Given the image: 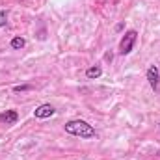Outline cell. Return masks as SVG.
Wrapping results in <instances>:
<instances>
[{
    "label": "cell",
    "instance_id": "8992f818",
    "mask_svg": "<svg viewBox=\"0 0 160 160\" xmlns=\"http://www.w3.org/2000/svg\"><path fill=\"white\" fill-rule=\"evenodd\" d=\"M101 75H102V69H101L99 65H95V67H89V69L86 71V78H89V80L99 78Z\"/></svg>",
    "mask_w": 160,
    "mask_h": 160
},
{
    "label": "cell",
    "instance_id": "6da1fadb",
    "mask_svg": "<svg viewBox=\"0 0 160 160\" xmlns=\"http://www.w3.org/2000/svg\"><path fill=\"white\" fill-rule=\"evenodd\" d=\"M65 132L67 134H73V136H78L82 140H93V138H97L95 128L89 123H86V121H82V119L67 121L65 123Z\"/></svg>",
    "mask_w": 160,
    "mask_h": 160
},
{
    "label": "cell",
    "instance_id": "30bf717a",
    "mask_svg": "<svg viewBox=\"0 0 160 160\" xmlns=\"http://www.w3.org/2000/svg\"><path fill=\"white\" fill-rule=\"evenodd\" d=\"M158 127H160V123H158Z\"/></svg>",
    "mask_w": 160,
    "mask_h": 160
},
{
    "label": "cell",
    "instance_id": "ba28073f",
    "mask_svg": "<svg viewBox=\"0 0 160 160\" xmlns=\"http://www.w3.org/2000/svg\"><path fill=\"white\" fill-rule=\"evenodd\" d=\"M6 24H8V11L0 9V28H4Z\"/></svg>",
    "mask_w": 160,
    "mask_h": 160
},
{
    "label": "cell",
    "instance_id": "277c9868",
    "mask_svg": "<svg viewBox=\"0 0 160 160\" xmlns=\"http://www.w3.org/2000/svg\"><path fill=\"white\" fill-rule=\"evenodd\" d=\"M147 80H149V86L157 91L158 89V82H160V71L157 65H151L147 69Z\"/></svg>",
    "mask_w": 160,
    "mask_h": 160
},
{
    "label": "cell",
    "instance_id": "9c48e42d",
    "mask_svg": "<svg viewBox=\"0 0 160 160\" xmlns=\"http://www.w3.org/2000/svg\"><path fill=\"white\" fill-rule=\"evenodd\" d=\"M28 89H32V86H28V84H24V86H15V88H13V91H15V93H21V91H28Z\"/></svg>",
    "mask_w": 160,
    "mask_h": 160
},
{
    "label": "cell",
    "instance_id": "3957f363",
    "mask_svg": "<svg viewBox=\"0 0 160 160\" xmlns=\"http://www.w3.org/2000/svg\"><path fill=\"white\" fill-rule=\"evenodd\" d=\"M54 106L52 104H48V102H45V104H39L36 110H34V116L38 118V119H47V118H50V116H54Z\"/></svg>",
    "mask_w": 160,
    "mask_h": 160
},
{
    "label": "cell",
    "instance_id": "5b68a950",
    "mask_svg": "<svg viewBox=\"0 0 160 160\" xmlns=\"http://www.w3.org/2000/svg\"><path fill=\"white\" fill-rule=\"evenodd\" d=\"M17 121H19V114L15 110H6L0 114V123H4V125H15Z\"/></svg>",
    "mask_w": 160,
    "mask_h": 160
},
{
    "label": "cell",
    "instance_id": "52a82bcc",
    "mask_svg": "<svg viewBox=\"0 0 160 160\" xmlns=\"http://www.w3.org/2000/svg\"><path fill=\"white\" fill-rule=\"evenodd\" d=\"M24 45H26L24 38H13V39H11V48H15V50H21Z\"/></svg>",
    "mask_w": 160,
    "mask_h": 160
},
{
    "label": "cell",
    "instance_id": "7a4b0ae2",
    "mask_svg": "<svg viewBox=\"0 0 160 160\" xmlns=\"http://www.w3.org/2000/svg\"><path fill=\"white\" fill-rule=\"evenodd\" d=\"M136 39H138V32L136 30H127L125 32V36H123V39L119 43V54L121 56H127V54L132 52V48L136 45Z\"/></svg>",
    "mask_w": 160,
    "mask_h": 160
}]
</instances>
